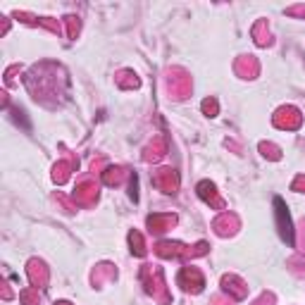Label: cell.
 I'll return each mask as SVG.
<instances>
[{"label":"cell","mask_w":305,"mask_h":305,"mask_svg":"<svg viewBox=\"0 0 305 305\" xmlns=\"http://www.w3.org/2000/svg\"><path fill=\"white\" fill-rule=\"evenodd\" d=\"M141 279L146 281V289L150 296H155L158 300L167 303V293H165V279H162V272L158 267H152V265H146L143 270H141Z\"/></svg>","instance_id":"1"},{"label":"cell","mask_w":305,"mask_h":305,"mask_svg":"<svg viewBox=\"0 0 305 305\" xmlns=\"http://www.w3.org/2000/svg\"><path fill=\"white\" fill-rule=\"evenodd\" d=\"M274 124H277L279 129L293 132V129H298V126L303 124V115H300L296 107H281V110H277V115H274Z\"/></svg>","instance_id":"2"},{"label":"cell","mask_w":305,"mask_h":305,"mask_svg":"<svg viewBox=\"0 0 305 305\" xmlns=\"http://www.w3.org/2000/svg\"><path fill=\"white\" fill-rule=\"evenodd\" d=\"M203 274L195 267H184L181 270V274H179V286L184 289V291H193V293H198L203 289Z\"/></svg>","instance_id":"3"},{"label":"cell","mask_w":305,"mask_h":305,"mask_svg":"<svg viewBox=\"0 0 305 305\" xmlns=\"http://www.w3.org/2000/svg\"><path fill=\"white\" fill-rule=\"evenodd\" d=\"M274 205H277V220H279V231H281V238H284L286 243H291V246H293V227H291L289 210H286V205H284V201H281V198H277V201H274Z\"/></svg>","instance_id":"4"},{"label":"cell","mask_w":305,"mask_h":305,"mask_svg":"<svg viewBox=\"0 0 305 305\" xmlns=\"http://www.w3.org/2000/svg\"><path fill=\"white\" fill-rule=\"evenodd\" d=\"M152 184H155L160 191H165V193H177V188H179V177H177L172 169H158L155 177H152Z\"/></svg>","instance_id":"5"},{"label":"cell","mask_w":305,"mask_h":305,"mask_svg":"<svg viewBox=\"0 0 305 305\" xmlns=\"http://www.w3.org/2000/svg\"><path fill=\"white\" fill-rule=\"evenodd\" d=\"M96 198H98V186L93 181H81V184H76L74 201L79 203V205H91Z\"/></svg>","instance_id":"6"},{"label":"cell","mask_w":305,"mask_h":305,"mask_svg":"<svg viewBox=\"0 0 305 305\" xmlns=\"http://www.w3.org/2000/svg\"><path fill=\"white\" fill-rule=\"evenodd\" d=\"M27 274L29 279H31V284L36 286V289H41V286L48 284V267L41 263V260H31L27 267Z\"/></svg>","instance_id":"7"},{"label":"cell","mask_w":305,"mask_h":305,"mask_svg":"<svg viewBox=\"0 0 305 305\" xmlns=\"http://www.w3.org/2000/svg\"><path fill=\"white\" fill-rule=\"evenodd\" d=\"M198 195H201L205 203H210L212 208L224 210V201L220 198V195H217L215 184H210V181H201V184H198Z\"/></svg>","instance_id":"8"},{"label":"cell","mask_w":305,"mask_h":305,"mask_svg":"<svg viewBox=\"0 0 305 305\" xmlns=\"http://www.w3.org/2000/svg\"><path fill=\"white\" fill-rule=\"evenodd\" d=\"M155 253L160 257H188V248L181 246V243H169V241H160L155 246Z\"/></svg>","instance_id":"9"},{"label":"cell","mask_w":305,"mask_h":305,"mask_svg":"<svg viewBox=\"0 0 305 305\" xmlns=\"http://www.w3.org/2000/svg\"><path fill=\"white\" fill-rule=\"evenodd\" d=\"M167 83H169V91H172L174 98H186V93L191 91V79H188L184 72H181V76H172V74H169Z\"/></svg>","instance_id":"10"},{"label":"cell","mask_w":305,"mask_h":305,"mask_svg":"<svg viewBox=\"0 0 305 305\" xmlns=\"http://www.w3.org/2000/svg\"><path fill=\"white\" fill-rule=\"evenodd\" d=\"M212 227H215V231L220 236H229V234H234V231H236V227H238V220H236V215L222 212V215H220L215 222H212Z\"/></svg>","instance_id":"11"},{"label":"cell","mask_w":305,"mask_h":305,"mask_svg":"<svg viewBox=\"0 0 305 305\" xmlns=\"http://www.w3.org/2000/svg\"><path fill=\"white\" fill-rule=\"evenodd\" d=\"M174 224H177V217L174 215H150L148 217V227H150V231H155V234H162L167 229H172Z\"/></svg>","instance_id":"12"},{"label":"cell","mask_w":305,"mask_h":305,"mask_svg":"<svg viewBox=\"0 0 305 305\" xmlns=\"http://www.w3.org/2000/svg\"><path fill=\"white\" fill-rule=\"evenodd\" d=\"M222 284H224V289H227V291L234 296V298H246V296H248V289H246V284H243L241 279L231 277V274L222 279Z\"/></svg>","instance_id":"13"},{"label":"cell","mask_w":305,"mask_h":305,"mask_svg":"<svg viewBox=\"0 0 305 305\" xmlns=\"http://www.w3.org/2000/svg\"><path fill=\"white\" fill-rule=\"evenodd\" d=\"M165 152H167L165 139H155L150 146L146 148V155H143V160H146V162H150V160H160L162 155H165Z\"/></svg>","instance_id":"14"},{"label":"cell","mask_w":305,"mask_h":305,"mask_svg":"<svg viewBox=\"0 0 305 305\" xmlns=\"http://www.w3.org/2000/svg\"><path fill=\"white\" fill-rule=\"evenodd\" d=\"M72 169H74V162H57L55 169H53V179H55V184H64V181L70 179Z\"/></svg>","instance_id":"15"},{"label":"cell","mask_w":305,"mask_h":305,"mask_svg":"<svg viewBox=\"0 0 305 305\" xmlns=\"http://www.w3.org/2000/svg\"><path fill=\"white\" fill-rule=\"evenodd\" d=\"M236 72L243 76H255L257 74V62L253 57H241L238 62H236Z\"/></svg>","instance_id":"16"},{"label":"cell","mask_w":305,"mask_h":305,"mask_svg":"<svg viewBox=\"0 0 305 305\" xmlns=\"http://www.w3.org/2000/svg\"><path fill=\"white\" fill-rule=\"evenodd\" d=\"M122 179H124V169H122V167H110V169L103 172V181L107 186H117Z\"/></svg>","instance_id":"17"},{"label":"cell","mask_w":305,"mask_h":305,"mask_svg":"<svg viewBox=\"0 0 305 305\" xmlns=\"http://www.w3.org/2000/svg\"><path fill=\"white\" fill-rule=\"evenodd\" d=\"M253 36H255L257 46H267V43L272 41V38H270V31H267V24H265V21H257L255 29H253Z\"/></svg>","instance_id":"18"},{"label":"cell","mask_w":305,"mask_h":305,"mask_svg":"<svg viewBox=\"0 0 305 305\" xmlns=\"http://www.w3.org/2000/svg\"><path fill=\"white\" fill-rule=\"evenodd\" d=\"M129 243H132V250L136 255H146V243H143V236L139 231H132L129 234Z\"/></svg>","instance_id":"19"},{"label":"cell","mask_w":305,"mask_h":305,"mask_svg":"<svg viewBox=\"0 0 305 305\" xmlns=\"http://www.w3.org/2000/svg\"><path fill=\"white\" fill-rule=\"evenodd\" d=\"M117 83L122 89H136V86H139V79H136V74H132V72H122V74L117 76Z\"/></svg>","instance_id":"20"},{"label":"cell","mask_w":305,"mask_h":305,"mask_svg":"<svg viewBox=\"0 0 305 305\" xmlns=\"http://www.w3.org/2000/svg\"><path fill=\"white\" fill-rule=\"evenodd\" d=\"M112 274H115V267H112V265H100V267L93 272V284H100L103 279L112 277Z\"/></svg>","instance_id":"21"},{"label":"cell","mask_w":305,"mask_h":305,"mask_svg":"<svg viewBox=\"0 0 305 305\" xmlns=\"http://www.w3.org/2000/svg\"><path fill=\"white\" fill-rule=\"evenodd\" d=\"M19 298L24 305H38V289H24L19 293Z\"/></svg>","instance_id":"22"},{"label":"cell","mask_w":305,"mask_h":305,"mask_svg":"<svg viewBox=\"0 0 305 305\" xmlns=\"http://www.w3.org/2000/svg\"><path fill=\"white\" fill-rule=\"evenodd\" d=\"M260 150H263L265 158H270V160H279V158H281V150H279L274 143H260Z\"/></svg>","instance_id":"23"},{"label":"cell","mask_w":305,"mask_h":305,"mask_svg":"<svg viewBox=\"0 0 305 305\" xmlns=\"http://www.w3.org/2000/svg\"><path fill=\"white\" fill-rule=\"evenodd\" d=\"M203 112H205V115H210V117H215V115H217V100H215V98L203 100Z\"/></svg>","instance_id":"24"},{"label":"cell","mask_w":305,"mask_h":305,"mask_svg":"<svg viewBox=\"0 0 305 305\" xmlns=\"http://www.w3.org/2000/svg\"><path fill=\"white\" fill-rule=\"evenodd\" d=\"M67 36H72V38H74L76 34H79V19H76V17H67Z\"/></svg>","instance_id":"25"},{"label":"cell","mask_w":305,"mask_h":305,"mask_svg":"<svg viewBox=\"0 0 305 305\" xmlns=\"http://www.w3.org/2000/svg\"><path fill=\"white\" fill-rule=\"evenodd\" d=\"M291 265H298V267H293V272H296V274H305V257H303V255L293 257Z\"/></svg>","instance_id":"26"},{"label":"cell","mask_w":305,"mask_h":305,"mask_svg":"<svg viewBox=\"0 0 305 305\" xmlns=\"http://www.w3.org/2000/svg\"><path fill=\"white\" fill-rule=\"evenodd\" d=\"M253 305H274V296H272V293H263Z\"/></svg>","instance_id":"27"},{"label":"cell","mask_w":305,"mask_h":305,"mask_svg":"<svg viewBox=\"0 0 305 305\" xmlns=\"http://www.w3.org/2000/svg\"><path fill=\"white\" fill-rule=\"evenodd\" d=\"M293 191H303L305 193V177H296V181H293Z\"/></svg>","instance_id":"28"},{"label":"cell","mask_w":305,"mask_h":305,"mask_svg":"<svg viewBox=\"0 0 305 305\" xmlns=\"http://www.w3.org/2000/svg\"><path fill=\"white\" fill-rule=\"evenodd\" d=\"M212 305H234V300H231V298H224V296H217V298L212 300Z\"/></svg>","instance_id":"29"},{"label":"cell","mask_w":305,"mask_h":305,"mask_svg":"<svg viewBox=\"0 0 305 305\" xmlns=\"http://www.w3.org/2000/svg\"><path fill=\"white\" fill-rule=\"evenodd\" d=\"M57 305H72V303H67V300H62V303H57Z\"/></svg>","instance_id":"30"}]
</instances>
